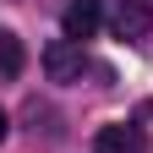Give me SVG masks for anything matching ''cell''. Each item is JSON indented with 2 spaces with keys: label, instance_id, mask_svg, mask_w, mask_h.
<instances>
[{
  "label": "cell",
  "instance_id": "obj_1",
  "mask_svg": "<svg viewBox=\"0 0 153 153\" xmlns=\"http://www.w3.org/2000/svg\"><path fill=\"white\" fill-rule=\"evenodd\" d=\"M44 71H49V82H82V71H88L82 44H71V38H49V44H44Z\"/></svg>",
  "mask_w": 153,
  "mask_h": 153
},
{
  "label": "cell",
  "instance_id": "obj_2",
  "mask_svg": "<svg viewBox=\"0 0 153 153\" xmlns=\"http://www.w3.org/2000/svg\"><path fill=\"white\" fill-rule=\"evenodd\" d=\"M99 22H104L99 0H71V6L60 11V27H66V38H71V44H82V38H93V33H99Z\"/></svg>",
  "mask_w": 153,
  "mask_h": 153
},
{
  "label": "cell",
  "instance_id": "obj_3",
  "mask_svg": "<svg viewBox=\"0 0 153 153\" xmlns=\"http://www.w3.org/2000/svg\"><path fill=\"white\" fill-rule=\"evenodd\" d=\"M148 27H153V11L142 0H120V6H115V38L137 44V38H148Z\"/></svg>",
  "mask_w": 153,
  "mask_h": 153
},
{
  "label": "cell",
  "instance_id": "obj_4",
  "mask_svg": "<svg viewBox=\"0 0 153 153\" xmlns=\"http://www.w3.org/2000/svg\"><path fill=\"white\" fill-rule=\"evenodd\" d=\"M22 120H27V131H33V137H44V142H60V137H66L60 115H55L49 104H38V99H27V109H22Z\"/></svg>",
  "mask_w": 153,
  "mask_h": 153
},
{
  "label": "cell",
  "instance_id": "obj_5",
  "mask_svg": "<svg viewBox=\"0 0 153 153\" xmlns=\"http://www.w3.org/2000/svg\"><path fill=\"white\" fill-rule=\"evenodd\" d=\"M99 153H142V131L137 126H104L99 137H93Z\"/></svg>",
  "mask_w": 153,
  "mask_h": 153
},
{
  "label": "cell",
  "instance_id": "obj_6",
  "mask_svg": "<svg viewBox=\"0 0 153 153\" xmlns=\"http://www.w3.org/2000/svg\"><path fill=\"white\" fill-rule=\"evenodd\" d=\"M16 71H22V44L11 27H0V76H16Z\"/></svg>",
  "mask_w": 153,
  "mask_h": 153
},
{
  "label": "cell",
  "instance_id": "obj_7",
  "mask_svg": "<svg viewBox=\"0 0 153 153\" xmlns=\"http://www.w3.org/2000/svg\"><path fill=\"white\" fill-rule=\"evenodd\" d=\"M6 126H11V120H6V109H0V142H6Z\"/></svg>",
  "mask_w": 153,
  "mask_h": 153
}]
</instances>
